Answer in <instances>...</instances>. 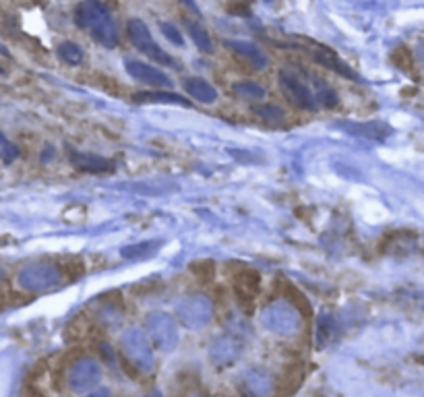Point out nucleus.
Listing matches in <instances>:
<instances>
[{"instance_id": "obj_1", "label": "nucleus", "mask_w": 424, "mask_h": 397, "mask_svg": "<svg viewBox=\"0 0 424 397\" xmlns=\"http://www.w3.org/2000/svg\"><path fill=\"white\" fill-rule=\"evenodd\" d=\"M75 23L91 33L95 42L104 48L118 46V25L102 0H81L75 8Z\"/></svg>"}, {"instance_id": "obj_2", "label": "nucleus", "mask_w": 424, "mask_h": 397, "mask_svg": "<svg viewBox=\"0 0 424 397\" xmlns=\"http://www.w3.org/2000/svg\"><path fill=\"white\" fill-rule=\"evenodd\" d=\"M261 325L276 336H292L300 329V311L290 300H278L263 309Z\"/></svg>"}, {"instance_id": "obj_3", "label": "nucleus", "mask_w": 424, "mask_h": 397, "mask_svg": "<svg viewBox=\"0 0 424 397\" xmlns=\"http://www.w3.org/2000/svg\"><path fill=\"white\" fill-rule=\"evenodd\" d=\"M120 350L126 358V362L137 369L143 374L151 372L155 367V356H153V348L147 340V336L141 329H129L120 336Z\"/></svg>"}, {"instance_id": "obj_4", "label": "nucleus", "mask_w": 424, "mask_h": 397, "mask_svg": "<svg viewBox=\"0 0 424 397\" xmlns=\"http://www.w3.org/2000/svg\"><path fill=\"white\" fill-rule=\"evenodd\" d=\"M62 282V271L52 263H31L25 265L19 275L17 284L25 292H46Z\"/></svg>"}, {"instance_id": "obj_5", "label": "nucleus", "mask_w": 424, "mask_h": 397, "mask_svg": "<svg viewBox=\"0 0 424 397\" xmlns=\"http://www.w3.org/2000/svg\"><path fill=\"white\" fill-rule=\"evenodd\" d=\"M145 331L153 348L162 352H172L180 340L178 323L174 321L172 314H166V312H151L145 321Z\"/></svg>"}, {"instance_id": "obj_6", "label": "nucleus", "mask_w": 424, "mask_h": 397, "mask_svg": "<svg viewBox=\"0 0 424 397\" xmlns=\"http://www.w3.org/2000/svg\"><path fill=\"white\" fill-rule=\"evenodd\" d=\"M126 31H129V37H131L133 46L141 54L151 58V60H155V62H160V64H164V66H176V60L158 46V42L153 40V35H151V31H149L145 21H141V19H131L126 23Z\"/></svg>"}, {"instance_id": "obj_7", "label": "nucleus", "mask_w": 424, "mask_h": 397, "mask_svg": "<svg viewBox=\"0 0 424 397\" xmlns=\"http://www.w3.org/2000/svg\"><path fill=\"white\" fill-rule=\"evenodd\" d=\"M278 81H280V87H282V91L285 93V97H288L294 106H298V108H302V110H317L319 100H317L314 91L305 83V79H302L298 73L285 69V71L280 73Z\"/></svg>"}, {"instance_id": "obj_8", "label": "nucleus", "mask_w": 424, "mask_h": 397, "mask_svg": "<svg viewBox=\"0 0 424 397\" xmlns=\"http://www.w3.org/2000/svg\"><path fill=\"white\" fill-rule=\"evenodd\" d=\"M213 314V304L205 296H189L178 302L176 307V316L180 323L189 329H201L209 323Z\"/></svg>"}, {"instance_id": "obj_9", "label": "nucleus", "mask_w": 424, "mask_h": 397, "mask_svg": "<svg viewBox=\"0 0 424 397\" xmlns=\"http://www.w3.org/2000/svg\"><path fill=\"white\" fill-rule=\"evenodd\" d=\"M69 387L77 393L89 391L93 387H98L100 379H102V367L95 358L83 356L79 360L73 362V367L69 370Z\"/></svg>"}, {"instance_id": "obj_10", "label": "nucleus", "mask_w": 424, "mask_h": 397, "mask_svg": "<svg viewBox=\"0 0 424 397\" xmlns=\"http://www.w3.org/2000/svg\"><path fill=\"white\" fill-rule=\"evenodd\" d=\"M232 285H234V294H236L238 302L242 304V309L253 311L254 300L261 292V275L251 267H245L238 273H234V284Z\"/></svg>"}, {"instance_id": "obj_11", "label": "nucleus", "mask_w": 424, "mask_h": 397, "mask_svg": "<svg viewBox=\"0 0 424 397\" xmlns=\"http://www.w3.org/2000/svg\"><path fill=\"white\" fill-rule=\"evenodd\" d=\"M124 69H126V73H129L135 81L145 83V85L158 87V89L172 85V79H170L164 71H160V69H155V66H151V64H147V62H141V60L126 58V60H124Z\"/></svg>"}, {"instance_id": "obj_12", "label": "nucleus", "mask_w": 424, "mask_h": 397, "mask_svg": "<svg viewBox=\"0 0 424 397\" xmlns=\"http://www.w3.org/2000/svg\"><path fill=\"white\" fill-rule=\"evenodd\" d=\"M69 160L77 170L87 172V174H108L114 170L112 160H106L93 153H81L77 149H69Z\"/></svg>"}, {"instance_id": "obj_13", "label": "nucleus", "mask_w": 424, "mask_h": 397, "mask_svg": "<svg viewBox=\"0 0 424 397\" xmlns=\"http://www.w3.org/2000/svg\"><path fill=\"white\" fill-rule=\"evenodd\" d=\"M224 46L230 48L234 54H238L240 58H245L253 69L257 71H263L267 64H269V58L267 54L253 44V42H247V40H224Z\"/></svg>"}, {"instance_id": "obj_14", "label": "nucleus", "mask_w": 424, "mask_h": 397, "mask_svg": "<svg viewBox=\"0 0 424 397\" xmlns=\"http://www.w3.org/2000/svg\"><path fill=\"white\" fill-rule=\"evenodd\" d=\"M312 58H314L319 64H323L325 69L338 73L339 77H346V79H350V81H360L358 73L352 71V66H350L348 62H343L336 52H331V50H327V48H323V50H312Z\"/></svg>"}, {"instance_id": "obj_15", "label": "nucleus", "mask_w": 424, "mask_h": 397, "mask_svg": "<svg viewBox=\"0 0 424 397\" xmlns=\"http://www.w3.org/2000/svg\"><path fill=\"white\" fill-rule=\"evenodd\" d=\"M242 385H245V391L251 397H265L271 391V377L261 369H251L245 372L242 377Z\"/></svg>"}, {"instance_id": "obj_16", "label": "nucleus", "mask_w": 424, "mask_h": 397, "mask_svg": "<svg viewBox=\"0 0 424 397\" xmlns=\"http://www.w3.org/2000/svg\"><path fill=\"white\" fill-rule=\"evenodd\" d=\"M238 354H240V343L232 338H220L211 343V360L218 367H226L230 362H234Z\"/></svg>"}, {"instance_id": "obj_17", "label": "nucleus", "mask_w": 424, "mask_h": 397, "mask_svg": "<svg viewBox=\"0 0 424 397\" xmlns=\"http://www.w3.org/2000/svg\"><path fill=\"white\" fill-rule=\"evenodd\" d=\"M135 104H172V106H191V100L172 93V91H141L133 95Z\"/></svg>"}, {"instance_id": "obj_18", "label": "nucleus", "mask_w": 424, "mask_h": 397, "mask_svg": "<svg viewBox=\"0 0 424 397\" xmlns=\"http://www.w3.org/2000/svg\"><path fill=\"white\" fill-rule=\"evenodd\" d=\"M184 89L193 100H197L201 104H213L218 100V89L211 85L209 81L201 79V77L184 79Z\"/></svg>"}, {"instance_id": "obj_19", "label": "nucleus", "mask_w": 424, "mask_h": 397, "mask_svg": "<svg viewBox=\"0 0 424 397\" xmlns=\"http://www.w3.org/2000/svg\"><path fill=\"white\" fill-rule=\"evenodd\" d=\"M158 247H162V240H145V242H139V244H131V247H124L120 251L122 259H129V261H139V259H147L151 256Z\"/></svg>"}, {"instance_id": "obj_20", "label": "nucleus", "mask_w": 424, "mask_h": 397, "mask_svg": "<svg viewBox=\"0 0 424 397\" xmlns=\"http://www.w3.org/2000/svg\"><path fill=\"white\" fill-rule=\"evenodd\" d=\"M336 331H338L336 316L331 312L319 314V319H317V343H319V348H323L325 343H329Z\"/></svg>"}, {"instance_id": "obj_21", "label": "nucleus", "mask_w": 424, "mask_h": 397, "mask_svg": "<svg viewBox=\"0 0 424 397\" xmlns=\"http://www.w3.org/2000/svg\"><path fill=\"white\" fill-rule=\"evenodd\" d=\"M343 129H348L352 135H363V137H370V139H383L391 133L389 126L379 124V122H367V124H343Z\"/></svg>"}, {"instance_id": "obj_22", "label": "nucleus", "mask_w": 424, "mask_h": 397, "mask_svg": "<svg viewBox=\"0 0 424 397\" xmlns=\"http://www.w3.org/2000/svg\"><path fill=\"white\" fill-rule=\"evenodd\" d=\"M187 31L189 35L193 37V42L197 44V48L205 54H211L213 52V42L209 37V33L205 31L203 25H199L197 21H187Z\"/></svg>"}, {"instance_id": "obj_23", "label": "nucleus", "mask_w": 424, "mask_h": 397, "mask_svg": "<svg viewBox=\"0 0 424 397\" xmlns=\"http://www.w3.org/2000/svg\"><path fill=\"white\" fill-rule=\"evenodd\" d=\"M58 54H60V58H62L66 64H71V66L81 64L85 58L83 48H81L79 44H75V42H62V44L58 46Z\"/></svg>"}, {"instance_id": "obj_24", "label": "nucleus", "mask_w": 424, "mask_h": 397, "mask_svg": "<svg viewBox=\"0 0 424 397\" xmlns=\"http://www.w3.org/2000/svg\"><path fill=\"white\" fill-rule=\"evenodd\" d=\"M234 93L238 95V97H242V100H263L265 97V87L259 85V83H254V81H238V83H234Z\"/></svg>"}, {"instance_id": "obj_25", "label": "nucleus", "mask_w": 424, "mask_h": 397, "mask_svg": "<svg viewBox=\"0 0 424 397\" xmlns=\"http://www.w3.org/2000/svg\"><path fill=\"white\" fill-rule=\"evenodd\" d=\"M314 95H317V100L325 106V108H336L339 102L338 93H336V89H331V87L327 85L325 81H321V79H317V83H314Z\"/></svg>"}, {"instance_id": "obj_26", "label": "nucleus", "mask_w": 424, "mask_h": 397, "mask_svg": "<svg viewBox=\"0 0 424 397\" xmlns=\"http://www.w3.org/2000/svg\"><path fill=\"white\" fill-rule=\"evenodd\" d=\"M253 112L257 114L259 118H263L265 122H271V124H278V122H282L283 120V110L280 106H276V104L257 106V108H253Z\"/></svg>"}, {"instance_id": "obj_27", "label": "nucleus", "mask_w": 424, "mask_h": 397, "mask_svg": "<svg viewBox=\"0 0 424 397\" xmlns=\"http://www.w3.org/2000/svg\"><path fill=\"white\" fill-rule=\"evenodd\" d=\"M191 271L197 275L203 284H207V282H211L213 275H216V263H213V261H195V263L191 265Z\"/></svg>"}, {"instance_id": "obj_28", "label": "nucleus", "mask_w": 424, "mask_h": 397, "mask_svg": "<svg viewBox=\"0 0 424 397\" xmlns=\"http://www.w3.org/2000/svg\"><path fill=\"white\" fill-rule=\"evenodd\" d=\"M160 29H162L164 37H166L168 42H172L174 46H180V48L184 46V37H182V33L178 31L176 25H172L168 21H162V23H160Z\"/></svg>"}, {"instance_id": "obj_29", "label": "nucleus", "mask_w": 424, "mask_h": 397, "mask_svg": "<svg viewBox=\"0 0 424 397\" xmlns=\"http://www.w3.org/2000/svg\"><path fill=\"white\" fill-rule=\"evenodd\" d=\"M180 2H182V4H184V6H187L189 11H191V13H195L197 17L201 15V8H199L197 2H195V0H180Z\"/></svg>"}, {"instance_id": "obj_30", "label": "nucleus", "mask_w": 424, "mask_h": 397, "mask_svg": "<svg viewBox=\"0 0 424 397\" xmlns=\"http://www.w3.org/2000/svg\"><path fill=\"white\" fill-rule=\"evenodd\" d=\"M85 397H112V393H110V389H95V391L87 393Z\"/></svg>"}, {"instance_id": "obj_31", "label": "nucleus", "mask_w": 424, "mask_h": 397, "mask_svg": "<svg viewBox=\"0 0 424 397\" xmlns=\"http://www.w3.org/2000/svg\"><path fill=\"white\" fill-rule=\"evenodd\" d=\"M149 397H160V393H158V391H153V393H151Z\"/></svg>"}, {"instance_id": "obj_32", "label": "nucleus", "mask_w": 424, "mask_h": 397, "mask_svg": "<svg viewBox=\"0 0 424 397\" xmlns=\"http://www.w3.org/2000/svg\"><path fill=\"white\" fill-rule=\"evenodd\" d=\"M0 143H4V137H2V135H0Z\"/></svg>"}, {"instance_id": "obj_33", "label": "nucleus", "mask_w": 424, "mask_h": 397, "mask_svg": "<svg viewBox=\"0 0 424 397\" xmlns=\"http://www.w3.org/2000/svg\"><path fill=\"white\" fill-rule=\"evenodd\" d=\"M0 73H2V69H0Z\"/></svg>"}]
</instances>
